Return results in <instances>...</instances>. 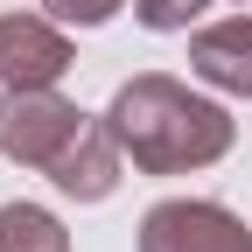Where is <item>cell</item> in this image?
<instances>
[{"label": "cell", "mask_w": 252, "mask_h": 252, "mask_svg": "<svg viewBox=\"0 0 252 252\" xmlns=\"http://www.w3.org/2000/svg\"><path fill=\"white\" fill-rule=\"evenodd\" d=\"M105 133L119 140V154L140 175H196V168L231 154L238 119L217 98L189 91L182 77H168V70H140V77H126L112 91Z\"/></svg>", "instance_id": "obj_1"}, {"label": "cell", "mask_w": 252, "mask_h": 252, "mask_svg": "<svg viewBox=\"0 0 252 252\" xmlns=\"http://www.w3.org/2000/svg\"><path fill=\"white\" fill-rule=\"evenodd\" d=\"M98 112L70 105L56 84H0V161L14 168H56V154L70 147Z\"/></svg>", "instance_id": "obj_2"}, {"label": "cell", "mask_w": 252, "mask_h": 252, "mask_svg": "<svg viewBox=\"0 0 252 252\" xmlns=\"http://www.w3.org/2000/svg\"><path fill=\"white\" fill-rule=\"evenodd\" d=\"M140 252H252V231L217 196H161L140 217Z\"/></svg>", "instance_id": "obj_3"}, {"label": "cell", "mask_w": 252, "mask_h": 252, "mask_svg": "<svg viewBox=\"0 0 252 252\" xmlns=\"http://www.w3.org/2000/svg\"><path fill=\"white\" fill-rule=\"evenodd\" d=\"M70 35L56 14H0V84H63Z\"/></svg>", "instance_id": "obj_4"}, {"label": "cell", "mask_w": 252, "mask_h": 252, "mask_svg": "<svg viewBox=\"0 0 252 252\" xmlns=\"http://www.w3.org/2000/svg\"><path fill=\"white\" fill-rule=\"evenodd\" d=\"M119 175H126V154H119V140L105 133V112L91 119L84 133L56 154V168H49V182H56L70 203H105L112 189H119Z\"/></svg>", "instance_id": "obj_5"}, {"label": "cell", "mask_w": 252, "mask_h": 252, "mask_svg": "<svg viewBox=\"0 0 252 252\" xmlns=\"http://www.w3.org/2000/svg\"><path fill=\"white\" fill-rule=\"evenodd\" d=\"M189 70L217 91H231V98H252V14L189 28Z\"/></svg>", "instance_id": "obj_6"}, {"label": "cell", "mask_w": 252, "mask_h": 252, "mask_svg": "<svg viewBox=\"0 0 252 252\" xmlns=\"http://www.w3.org/2000/svg\"><path fill=\"white\" fill-rule=\"evenodd\" d=\"M0 252H70V231L42 203H0Z\"/></svg>", "instance_id": "obj_7"}, {"label": "cell", "mask_w": 252, "mask_h": 252, "mask_svg": "<svg viewBox=\"0 0 252 252\" xmlns=\"http://www.w3.org/2000/svg\"><path fill=\"white\" fill-rule=\"evenodd\" d=\"M203 7L210 0H133L140 28H154V35H189V28L203 21Z\"/></svg>", "instance_id": "obj_8"}, {"label": "cell", "mask_w": 252, "mask_h": 252, "mask_svg": "<svg viewBox=\"0 0 252 252\" xmlns=\"http://www.w3.org/2000/svg\"><path fill=\"white\" fill-rule=\"evenodd\" d=\"M42 7H49L63 28H105V21L126 7V0H42Z\"/></svg>", "instance_id": "obj_9"}, {"label": "cell", "mask_w": 252, "mask_h": 252, "mask_svg": "<svg viewBox=\"0 0 252 252\" xmlns=\"http://www.w3.org/2000/svg\"><path fill=\"white\" fill-rule=\"evenodd\" d=\"M238 7H252V0H238Z\"/></svg>", "instance_id": "obj_10"}]
</instances>
